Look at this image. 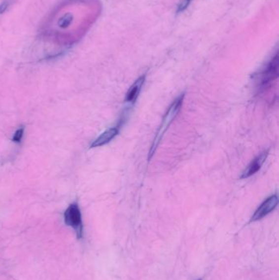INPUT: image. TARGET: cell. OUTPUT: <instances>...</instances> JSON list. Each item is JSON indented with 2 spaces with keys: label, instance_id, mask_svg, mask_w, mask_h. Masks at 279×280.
Listing matches in <instances>:
<instances>
[{
  "label": "cell",
  "instance_id": "cell-1",
  "mask_svg": "<svg viewBox=\"0 0 279 280\" xmlns=\"http://www.w3.org/2000/svg\"><path fill=\"white\" fill-rule=\"evenodd\" d=\"M183 98H184L183 94L177 98L172 103V104H171L168 110L166 111V113L165 114L161 126H160L159 129L157 131V135H156L154 140L152 141V146H151V148H150L148 159H151L152 156L154 155L158 145L160 144L161 140L163 138L164 135L166 133V131L168 130L172 122H173L176 116L178 115V111L180 110L182 104H183Z\"/></svg>",
  "mask_w": 279,
  "mask_h": 280
},
{
  "label": "cell",
  "instance_id": "cell-2",
  "mask_svg": "<svg viewBox=\"0 0 279 280\" xmlns=\"http://www.w3.org/2000/svg\"><path fill=\"white\" fill-rule=\"evenodd\" d=\"M64 220L66 225L74 229L78 239H81L83 237V222L80 209L76 202L71 203L65 210Z\"/></svg>",
  "mask_w": 279,
  "mask_h": 280
},
{
  "label": "cell",
  "instance_id": "cell-3",
  "mask_svg": "<svg viewBox=\"0 0 279 280\" xmlns=\"http://www.w3.org/2000/svg\"><path fill=\"white\" fill-rule=\"evenodd\" d=\"M279 76V54L276 53L271 59L267 67L263 70L260 76L259 90L263 92L267 90L272 83L277 80Z\"/></svg>",
  "mask_w": 279,
  "mask_h": 280
},
{
  "label": "cell",
  "instance_id": "cell-4",
  "mask_svg": "<svg viewBox=\"0 0 279 280\" xmlns=\"http://www.w3.org/2000/svg\"><path fill=\"white\" fill-rule=\"evenodd\" d=\"M278 203H279V198L277 194L270 196V198L264 201V203L257 208V210H255L250 221H257L265 217L277 208Z\"/></svg>",
  "mask_w": 279,
  "mask_h": 280
},
{
  "label": "cell",
  "instance_id": "cell-5",
  "mask_svg": "<svg viewBox=\"0 0 279 280\" xmlns=\"http://www.w3.org/2000/svg\"><path fill=\"white\" fill-rule=\"evenodd\" d=\"M268 153H269V151H265L262 153H260L257 157H255V159L250 162V165L243 172V174L241 175V179H247L249 177L252 176L253 175L257 173L267 158Z\"/></svg>",
  "mask_w": 279,
  "mask_h": 280
},
{
  "label": "cell",
  "instance_id": "cell-6",
  "mask_svg": "<svg viewBox=\"0 0 279 280\" xmlns=\"http://www.w3.org/2000/svg\"><path fill=\"white\" fill-rule=\"evenodd\" d=\"M119 133V130L117 127L110 128L104 131L101 136H99L94 142H92L91 147H102L104 145L111 142Z\"/></svg>",
  "mask_w": 279,
  "mask_h": 280
},
{
  "label": "cell",
  "instance_id": "cell-7",
  "mask_svg": "<svg viewBox=\"0 0 279 280\" xmlns=\"http://www.w3.org/2000/svg\"><path fill=\"white\" fill-rule=\"evenodd\" d=\"M144 81L145 76L142 75L133 84L132 86L130 87L127 94H126V98H125L126 102H128V103H135L136 101V99L140 95V91L142 90V85L144 84Z\"/></svg>",
  "mask_w": 279,
  "mask_h": 280
},
{
  "label": "cell",
  "instance_id": "cell-8",
  "mask_svg": "<svg viewBox=\"0 0 279 280\" xmlns=\"http://www.w3.org/2000/svg\"><path fill=\"white\" fill-rule=\"evenodd\" d=\"M23 135H24V126H22L16 131V133L12 138V141L16 142H21Z\"/></svg>",
  "mask_w": 279,
  "mask_h": 280
},
{
  "label": "cell",
  "instance_id": "cell-9",
  "mask_svg": "<svg viewBox=\"0 0 279 280\" xmlns=\"http://www.w3.org/2000/svg\"><path fill=\"white\" fill-rule=\"evenodd\" d=\"M191 0H183V2H181L180 4L178 5V10L177 12H183V10H185L188 7V5L190 3Z\"/></svg>",
  "mask_w": 279,
  "mask_h": 280
},
{
  "label": "cell",
  "instance_id": "cell-10",
  "mask_svg": "<svg viewBox=\"0 0 279 280\" xmlns=\"http://www.w3.org/2000/svg\"><path fill=\"white\" fill-rule=\"evenodd\" d=\"M8 4H9V2H4L1 5V7H0V13H2V12H4L5 10L7 9V7H8Z\"/></svg>",
  "mask_w": 279,
  "mask_h": 280
},
{
  "label": "cell",
  "instance_id": "cell-11",
  "mask_svg": "<svg viewBox=\"0 0 279 280\" xmlns=\"http://www.w3.org/2000/svg\"></svg>",
  "mask_w": 279,
  "mask_h": 280
}]
</instances>
